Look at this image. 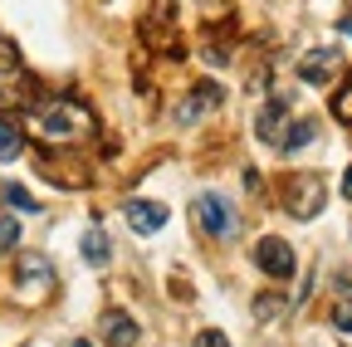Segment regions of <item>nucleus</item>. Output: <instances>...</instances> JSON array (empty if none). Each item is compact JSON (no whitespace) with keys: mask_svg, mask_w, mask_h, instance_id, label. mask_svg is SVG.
<instances>
[{"mask_svg":"<svg viewBox=\"0 0 352 347\" xmlns=\"http://www.w3.org/2000/svg\"><path fill=\"white\" fill-rule=\"evenodd\" d=\"M34 133L44 142H78V137L94 133V113L74 98H44L34 108Z\"/></svg>","mask_w":352,"mask_h":347,"instance_id":"f257e3e1","label":"nucleus"},{"mask_svg":"<svg viewBox=\"0 0 352 347\" xmlns=\"http://www.w3.org/2000/svg\"><path fill=\"white\" fill-rule=\"evenodd\" d=\"M323 201H328V191H323V177H314V171H303V177H294L284 186V210L294 221H314L323 210Z\"/></svg>","mask_w":352,"mask_h":347,"instance_id":"7ed1b4c3","label":"nucleus"},{"mask_svg":"<svg viewBox=\"0 0 352 347\" xmlns=\"http://www.w3.org/2000/svg\"><path fill=\"white\" fill-rule=\"evenodd\" d=\"M279 309H284V298H279V293H259V298H254V318H259V323L279 318Z\"/></svg>","mask_w":352,"mask_h":347,"instance_id":"2eb2a0df","label":"nucleus"},{"mask_svg":"<svg viewBox=\"0 0 352 347\" xmlns=\"http://www.w3.org/2000/svg\"><path fill=\"white\" fill-rule=\"evenodd\" d=\"M220 98H226V93H220L215 83H201V89H191V98H186L182 108H176V122H182V127H191V122H196L201 113H210Z\"/></svg>","mask_w":352,"mask_h":347,"instance_id":"6e6552de","label":"nucleus"},{"mask_svg":"<svg viewBox=\"0 0 352 347\" xmlns=\"http://www.w3.org/2000/svg\"><path fill=\"white\" fill-rule=\"evenodd\" d=\"M333 113H338V122H352V74L342 78V89L333 93Z\"/></svg>","mask_w":352,"mask_h":347,"instance_id":"4468645a","label":"nucleus"},{"mask_svg":"<svg viewBox=\"0 0 352 347\" xmlns=\"http://www.w3.org/2000/svg\"><path fill=\"white\" fill-rule=\"evenodd\" d=\"M15 64H20V59H15V49L6 45V39H0V74H6V69L15 74Z\"/></svg>","mask_w":352,"mask_h":347,"instance_id":"aec40b11","label":"nucleus"},{"mask_svg":"<svg viewBox=\"0 0 352 347\" xmlns=\"http://www.w3.org/2000/svg\"><path fill=\"white\" fill-rule=\"evenodd\" d=\"M254 265H259V274H270V279H294V269H298V259H294V245L289 240H279V235H264L259 245H254Z\"/></svg>","mask_w":352,"mask_h":347,"instance_id":"20e7f679","label":"nucleus"},{"mask_svg":"<svg viewBox=\"0 0 352 347\" xmlns=\"http://www.w3.org/2000/svg\"><path fill=\"white\" fill-rule=\"evenodd\" d=\"M74 347H94V342H88V337H78V342H74Z\"/></svg>","mask_w":352,"mask_h":347,"instance_id":"5701e85b","label":"nucleus"},{"mask_svg":"<svg viewBox=\"0 0 352 347\" xmlns=\"http://www.w3.org/2000/svg\"><path fill=\"white\" fill-rule=\"evenodd\" d=\"M333 328H338V333H352V298L333 303Z\"/></svg>","mask_w":352,"mask_h":347,"instance_id":"f3484780","label":"nucleus"},{"mask_svg":"<svg viewBox=\"0 0 352 347\" xmlns=\"http://www.w3.org/2000/svg\"><path fill=\"white\" fill-rule=\"evenodd\" d=\"M83 259H88L94 269L108 265V235H103L98 225H88V230H83Z\"/></svg>","mask_w":352,"mask_h":347,"instance_id":"f8f14e48","label":"nucleus"},{"mask_svg":"<svg viewBox=\"0 0 352 347\" xmlns=\"http://www.w3.org/2000/svg\"><path fill=\"white\" fill-rule=\"evenodd\" d=\"M122 215H127V225L138 230V235H157L166 225V205L162 201H127Z\"/></svg>","mask_w":352,"mask_h":347,"instance_id":"423d86ee","label":"nucleus"},{"mask_svg":"<svg viewBox=\"0 0 352 347\" xmlns=\"http://www.w3.org/2000/svg\"><path fill=\"white\" fill-rule=\"evenodd\" d=\"M314 137H318V122H314V117H303V122L284 127V137H279V152H298V147H308Z\"/></svg>","mask_w":352,"mask_h":347,"instance_id":"9b49d317","label":"nucleus"},{"mask_svg":"<svg viewBox=\"0 0 352 347\" xmlns=\"http://www.w3.org/2000/svg\"><path fill=\"white\" fill-rule=\"evenodd\" d=\"M338 69H342V54H338V49H308V54L298 59V78H303V83H314V89L333 83Z\"/></svg>","mask_w":352,"mask_h":347,"instance_id":"39448f33","label":"nucleus"},{"mask_svg":"<svg viewBox=\"0 0 352 347\" xmlns=\"http://www.w3.org/2000/svg\"><path fill=\"white\" fill-rule=\"evenodd\" d=\"M15 245H20V225L10 215H0V249H15Z\"/></svg>","mask_w":352,"mask_h":347,"instance_id":"a211bd4d","label":"nucleus"},{"mask_svg":"<svg viewBox=\"0 0 352 347\" xmlns=\"http://www.w3.org/2000/svg\"><path fill=\"white\" fill-rule=\"evenodd\" d=\"M6 201H10L15 210H39V201H34L25 186H6Z\"/></svg>","mask_w":352,"mask_h":347,"instance_id":"dca6fc26","label":"nucleus"},{"mask_svg":"<svg viewBox=\"0 0 352 347\" xmlns=\"http://www.w3.org/2000/svg\"><path fill=\"white\" fill-rule=\"evenodd\" d=\"M196 347H230V337L220 328H206V333H196Z\"/></svg>","mask_w":352,"mask_h":347,"instance_id":"6ab92c4d","label":"nucleus"},{"mask_svg":"<svg viewBox=\"0 0 352 347\" xmlns=\"http://www.w3.org/2000/svg\"><path fill=\"white\" fill-rule=\"evenodd\" d=\"M20 152H25V127L10 113H0V161H15Z\"/></svg>","mask_w":352,"mask_h":347,"instance_id":"9d476101","label":"nucleus"},{"mask_svg":"<svg viewBox=\"0 0 352 347\" xmlns=\"http://www.w3.org/2000/svg\"><path fill=\"white\" fill-rule=\"evenodd\" d=\"M284 122H289V98H274L270 108H264V113L254 117V133H259V142L279 147V137H284Z\"/></svg>","mask_w":352,"mask_h":347,"instance_id":"0eeeda50","label":"nucleus"},{"mask_svg":"<svg viewBox=\"0 0 352 347\" xmlns=\"http://www.w3.org/2000/svg\"><path fill=\"white\" fill-rule=\"evenodd\" d=\"M50 284V259H44V254H25L20 259V284Z\"/></svg>","mask_w":352,"mask_h":347,"instance_id":"ddd939ff","label":"nucleus"},{"mask_svg":"<svg viewBox=\"0 0 352 347\" xmlns=\"http://www.w3.org/2000/svg\"><path fill=\"white\" fill-rule=\"evenodd\" d=\"M342 196H347V201H352V166H347V171H342Z\"/></svg>","mask_w":352,"mask_h":347,"instance_id":"412c9836","label":"nucleus"},{"mask_svg":"<svg viewBox=\"0 0 352 347\" xmlns=\"http://www.w3.org/2000/svg\"><path fill=\"white\" fill-rule=\"evenodd\" d=\"M103 337H108V347H138V323H132V313L108 309L103 313Z\"/></svg>","mask_w":352,"mask_h":347,"instance_id":"1a4fd4ad","label":"nucleus"},{"mask_svg":"<svg viewBox=\"0 0 352 347\" xmlns=\"http://www.w3.org/2000/svg\"><path fill=\"white\" fill-rule=\"evenodd\" d=\"M342 34H347V39H352V20H342Z\"/></svg>","mask_w":352,"mask_h":347,"instance_id":"4be33fe9","label":"nucleus"},{"mask_svg":"<svg viewBox=\"0 0 352 347\" xmlns=\"http://www.w3.org/2000/svg\"><path fill=\"white\" fill-rule=\"evenodd\" d=\"M191 215H196V225H201L210 240H230V235H235V225H240L235 205L220 196V191H201V196L191 201Z\"/></svg>","mask_w":352,"mask_h":347,"instance_id":"f03ea898","label":"nucleus"}]
</instances>
